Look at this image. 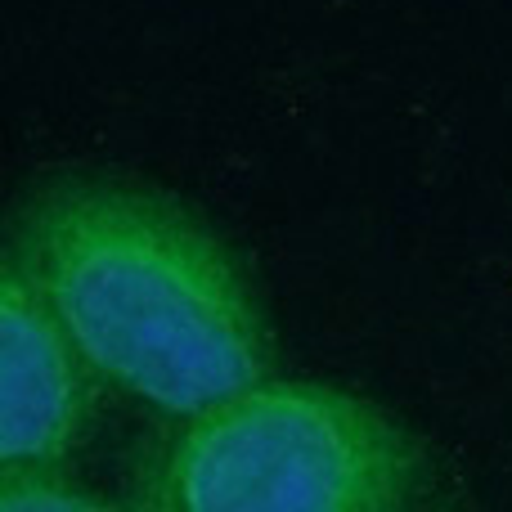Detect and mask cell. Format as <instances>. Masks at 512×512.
<instances>
[{
    "label": "cell",
    "mask_w": 512,
    "mask_h": 512,
    "mask_svg": "<svg viewBox=\"0 0 512 512\" xmlns=\"http://www.w3.org/2000/svg\"><path fill=\"white\" fill-rule=\"evenodd\" d=\"M104 382L14 252H0V468H68Z\"/></svg>",
    "instance_id": "3957f363"
},
{
    "label": "cell",
    "mask_w": 512,
    "mask_h": 512,
    "mask_svg": "<svg viewBox=\"0 0 512 512\" xmlns=\"http://www.w3.org/2000/svg\"><path fill=\"white\" fill-rule=\"evenodd\" d=\"M0 512H140L68 477V468H0Z\"/></svg>",
    "instance_id": "277c9868"
},
{
    "label": "cell",
    "mask_w": 512,
    "mask_h": 512,
    "mask_svg": "<svg viewBox=\"0 0 512 512\" xmlns=\"http://www.w3.org/2000/svg\"><path fill=\"white\" fill-rule=\"evenodd\" d=\"M432 481L423 436L360 391L265 378L171 423L140 454V512H414Z\"/></svg>",
    "instance_id": "7a4b0ae2"
},
{
    "label": "cell",
    "mask_w": 512,
    "mask_h": 512,
    "mask_svg": "<svg viewBox=\"0 0 512 512\" xmlns=\"http://www.w3.org/2000/svg\"><path fill=\"white\" fill-rule=\"evenodd\" d=\"M5 248L95 378L167 423L274 378L243 261L171 194L90 171L54 176L23 198Z\"/></svg>",
    "instance_id": "6da1fadb"
},
{
    "label": "cell",
    "mask_w": 512,
    "mask_h": 512,
    "mask_svg": "<svg viewBox=\"0 0 512 512\" xmlns=\"http://www.w3.org/2000/svg\"><path fill=\"white\" fill-rule=\"evenodd\" d=\"M414 512H441V508H414Z\"/></svg>",
    "instance_id": "5b68a950"
}]
</instances>
